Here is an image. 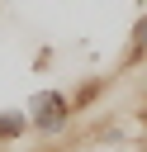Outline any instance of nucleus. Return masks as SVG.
Listing matches in <instances>:
<instances>
[{
	"mask_svg": "<svg viewBox=\"0 0 147 152\" xmlns=\"http://www.w3.org/2000/svg\"><path fill=\"white\" fill-rule=\"evenodd\" d=\"M28 128V109H0V142H19Z\"/></svg>",
	"mask_w": 147,
	"mask_h": 152,
	"instance_id": "nucleus-2",
	"label": "nucleus"
},
{
	"mask_svg": "<svg viewBox=\"0 0 147 152\" xmlns=\"http://www.w3.org/2000/svg\"><path fill=\"white\" fill-rule=\"evenodd\" d=\"M104 90V81H85V86H76V95H71V109H85L95 95Z\"/></svg>",
	"mask_w": 147,
	"mask_h": 152,
	"instance_id": "nucleus-4",
	"label": "nucleus"
},
{
	"mask_svg": "<svg viewBox=\"0 0 147 152\" xmlns=\"http://www.w3.org/2000/svg\"><path fill=\"white\" fill-rule=\"evenodd\" d=\"M147 57V14H138V24H133V43H128V52H123V66H133V62H142Z\"/></svg>",
	"mask_w": 147,
	"mask_h": 152,
	"instance_id": "nucleus-3",
	"label": "nucleus"
},
{
	"mask_svg": "<svg viewBox=\"0 0 147 152\" xmlns=\"http://www.w3.org/2000/svg\"><path fill=\"white\" fill-rule=\"evenodd\" d=\"M71 114H76V109H71V95H66V90H38V95L28 100V128L43 133V138L66 133Z\"/></svg>",
	"mask_w": 147,
	"mask_h": 152,
	"instance_id": "nucleus-1",
	"label": "nucleus"
}]
</instances>
